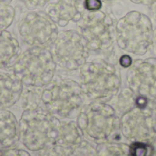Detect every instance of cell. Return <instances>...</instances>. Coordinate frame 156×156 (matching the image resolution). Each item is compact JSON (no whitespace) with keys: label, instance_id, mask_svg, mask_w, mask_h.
Listing matches in <instances>:
<instances>
[{"label":"cell","instance_id":"1","mask_svg":"<svg viewBox=\"0 0 156 156\" xmlns=\"http://www.w3.org/2000/svg\"><path fill=\"white\" fill-rule=\"evenodd\" d=\"M116 21L105 11H85L79 22L78 31L85 39L90 51L103 56V59L115 65L117 54Z\"/></svg>","mask_w":156,"mask_h":156},{"label":"cell","instance_id":"2","mask_svg":"<svg viewBox=\"0 0 156 156\" xmlns=\"http://www.w3.org/2000/svg\"><path fill=\"white\" fill-rule=\"evenodd\" d=\"M79 70V83L84 95L90 99L107 101L119 93L122 76L115 65L97 58L87 61Z\"/></svg>","mask_w":156,"mask_h":156},{"label":"cell","instance_id":"3","mask_svg":"<svg viewBox=\"0 0 156 156\" xmlns=\"http://www.w3.org/2000/svg\"><path fill=\"white\" fill-rule=\"evenodd\" d=\"M24 87L45 88L54 79L57 64L47 48H27L9 69Z\"/></svg>","mask_w":156,"mask_h":156},{"label":"cell","instance_id":"4","mask_svg":"<svg viewBox=\"0 0 156 156\" xmlns=\"http://www.w3.org/2000/svg\"><path fill=\"white\" fill-rule=\"evenodd\" d=\"M154 29L150 16L130 11L116 23V44L125 52L144 56L154 46Z\"/></svg>","mask_w":156,"mask_h":156},{"label":"cell","instance_id":"5","mask_svg":"<svg viewBox=\"0 0 156 156\" xmlns=\"http://www.w3.org/2000/svg\"><path fill=\"white\" fill-rule=\"evenodd\" d=\"M83 96L78 81L69 78L54 77L53 80L43 88L42 102L49 112L68 116L81 106Z\"/></svg>","mask_w":156,"mask_h":156},{"label":"cell","instance_id":"6","mask_svg":"<svg viewBox=\"0 0 156 156\" xmlns=\"http://www.w3.org/2000/svg\"><path fill=\"white\" fill-rule=\"evenodd\" d=\"M49 49L57 67L66 71L79 70L90 54L83 37L72 29L59 32Z\"/></svg>","mask_w":156,"mask_h":156},{"label":"cell","instance_id":"7","mask_svg":"<svg viewBox=\"0 0 156 156\" xmlns=\"http://www.w3.org/2000/svg\"><path fill=\"white\" fill-rule=\"evenodd\" d=\"M17 32L28 48H47L56 40L59 31L57 24L45 11H27L20 17Z\"/></svg>","mask_w":156,"mask_h":156},{"label":"cell","instance_id":"8","mask_svg":"<svg viewBox=\"0 0 156 156\" xmlns=\"http://www.w3.org/2000/svg\"><path fill=\"white\" fill-rule=\"evenodd\" d=\"M126 81L137 96L156 99V58L136 59L126 74Z\"/></svg>","mask_w":156,"mask_h":156},{"label":"cell","instance_id":"9","mask_svg":"<svg viewBox=\"0 0 156 156\" xmlns=\"http://www.w3.org/2000/svg\"><path fill=\"white\" fill-rule=\"evenodd\" d=\"M22 126L23 140L31 148H40L54 136V122L41 112H26Z\"/></svg>","mask_w":156,"mask_h":156},{"label":"cell","instance_id":"10","mask_svg":"<svg viewBox=\"0 0 156 156\" xmlns=\"http://www.w3.org/2000/svg\"><path fill=\"white\" fill-rule=\"evenodd\" d=\"M113 110L103 103H94L82 114V128L94 138H104L112 130Z\"/></svg>","mask_w":156,"mask_h":156},{"label":"cell","instance_id":"11","mask_svg":"<svg viewBox=\"0 0 156 156\" xmlns=\"http://www.w3.org/2000/svg\"><path fill=\"white\" fill-rule=\"evenodd\" d=\"M44 11L57 24L64 27L69 22H79L84 14V0H49Z\"/></svg>","mask_w":156,"mask_h":156},{"label":"cell","instance_id":"12","mask_svg":"<svg viewBox=\"0 0 156 156\" xmlns=\"http://www.w3.org/2000/svg\"><path fill=\"white\" fill-rule=\"evenodd\" d=\"M144 109L136 107L135 111L125 116L123 124L125 133L128 136L145 139L152 136L154 133V122L143 113Z\"/></svg>","mask_w":156,"mask_h":156},{"label":"cell","instance_id":"13","mask_svg":"<svg viewBox=\"0 0 156 156\" xmlns=\"http://www.w3.org/2000/svg\"><path fill=\"white\" fill-rule=\"evenodd\" d=\"M24 85L10 71L0 69V109L16 103L22 94Z\"/></svg>","mask_w":156,"mask_h":156},{"label":"cell","instance_id":"14","mask_svg":"<svg viewBox=\"0 0 156 156\" xmlns=\"http://www.w3.org/2000/svg\"><path fill=\"white\" fill-rule=\"evenodd\" d=\"M21 54L17 38L7 30L0 32V69L9 70Z\"/></svg>","mask_w":156,"mask_h":156},{"label":"cell","instance_id":"15","mask_svg":"<svg viewBox=\"0 0 156 156\" xmlns=\"http://www.w3.org/2000/svg\"><path fill=\"white\" fill-rule=\"evenodd\" d=\"M16 122L12 113L0 112V146L10 144L16 136Z\"/></svg>","mask_w":156,"mask_h":156},{"label":"cell","instance_id":"16","mask_svg":"<svg viewBox=\"0 0 156 156\" xmlns=\"http://www.w3.org/2000/svg\"><path fill=\"white\" fill-rule=\"evenodd\" d=\"M43 88L24 87L20 96L23 104L28 108H36L40 101H42Z\"/></svg>","mask_w":156,"mask_h":156},{"label":"cell","instance_id":"17","mask_svg":"<svg viewBox=\"0 0 156 156\" xmlns=\"http://www.w3.org/2000/svg\"><path fill=\"white\" fill-rule=\"evenodd\" d=\"M16 17V9L9 4L0 3V32L7 30Z\"/></svg>","mask_w":156,"mask_h":156},{"label":"cell","instance_id":"18","mask_svg":"<svg viewBox=\"0 0 156 156\" xmlns=\"http://www.w3.org/2000/svg\"><path fill=\"white\" fill-rule=\"evenodd\" d=\"M154 147L144 142H134L130 147L131 156H153Z\"/></svg>","mask_w":156,"mask_h":156},{"label":"cell","instance_id":"19","mask_svg":"<svg viewBox=\"0 0 156 156\" xmlns=\"http://www.w3.org/2000/svg\"><path fill=\"white\" fill-rule=\"evenodd\" d=\"M19 2L27 11H42L49 0H19Z\"/></svg>","mask_w":156,"mask_h":156},{"label":"cell","instance_id":"20","mask_svg":"<svg viewBox=\"0 0 156 156\" xmlns=\"http://www.w3.org/2000/svg\"><path fill=\"white\" fill-rule=\"evenodd\" d=\"M101 0H84V7L86 11H98L102 8Z\"/></svg>","mask_w":156,"mask_h":156},{"label":"cell","instance_id":"21","mask_svg":"<svg viewBox=\"0 0 156 156\" xmlns=\"http://www.w3.org/2000/svg\"><path fill=\"white\" fill-rule=\"evenodd\" d=\"M133 58L131 56L127 55V54H124L122 56L120 57L119 58V63H120V66L124 68V69H129L132 64H133Z\"/></svg>","mask_w":156,"mask_h":156},{"label":"cell","instance_id":"22","mask_svg":"<svg viewBox=\"0 0 156 156\" xmlns=\"http://www.w3.org/2000/svg\"><path fill=\"white\" fill-rule=\"evenodd\" d=\"M149 16L151 19H154L156 22V1L149 5Z\"/></svg>","mask_w":156,"mask_h":156},{"label":"cell","instance_id":"23","mask_svg":"<svg viewBox=\"0 0 156 156\" xmlns=\"http://www.w3.org/2000/svg\"><path fill=\"white\" fill-rule=\"evenodd\" d=\"M134 4H138V5H150L153 3H154L156 0H130Z\"/></svg>","mask_w":156,"mask_h":156},{"label":"cell","instance_id":"24","mask_svg":"<svg viewBox=\"0 0 156 156\" xmlns=\"http://www.w3.org/2000/svg\"><path fill=\"white\" fill-rule=\"evenodd\" d=\"M153 47L154 48V50L156 52V27L154 29V46Z\"/></svg>","mask_w":156,"mask_h":156},{"label":"cell","instance_id":"25","mask_svg":"<svg viewBox=\"0 0 156 156\" xmlns=\"http://www.w3.org/2000/svg\"><path fill=\"white\" fill-rule=\"evenodd\" d=\"M13 0H0V3H4V4H9L12 2Z\"/></svg>","mask_w":156,"mask_h":156},{"label":"cell","instance_id":"26","mask_svg":"<svg viewBox=\"0 0 156 156\" xmlns=\"http://www.w3.org/2000/svg\"><path fill=\"white\" fill-rule=\"evenodd\" d=\"M102 2H105V3H111V2H113L115 0H101Z\"/></svg>","mask_w":156,"mask_h":156}]
</instances>
